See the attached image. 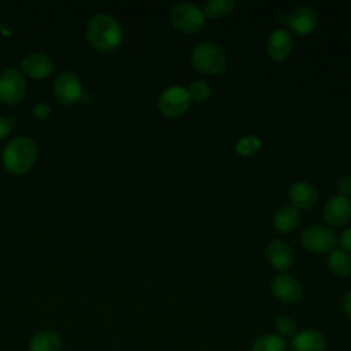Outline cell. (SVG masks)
Here are the masks:
<instances>
[{
  "mask_svg": "<svg viewBox=\"0 0 351 351\" xmlns=\"http://www.w3.org/2000/svg\"><path fill=\"white\" fill-rule=\"evenodd\" d=\"M86 38L96 49L112 51L122 40V30L119 23L112 16L99 14L88 22Z\"/></svg>",
  "mask_w": 351,
  "mask_h": 351,
  "instance_id": "1",
  "label": "cell"
},
{
  "mask_svg": "<svg viewBox=\"0 0 351 351\" xmlns=\"http://www.w3.org/2000/svg\"><path fill=\"white\" fill-rule=\"evenodd\" d=\"M37 148L29 137L12 138L3 151V165L12 174L26 173L34 163Z\"/></svg>",
  "mask_w": 351,
  "mask_h": 351,
  "instance_id": "2",
  "label": "cell"
},
{
  "mask_svg": "<svg viewBox=\"0 0 351 351\" xmlns=\"http://www.w3.org/2000/svg\"><path fill=\"white\" fill-rule=\"evenodd\" d=\"M191 60L195 69L203 74H218L226 67V55L223 49L210 41L199 43L192 49Z\"/></svg>",
  "mask_w": 351,
  "mask_h": 351,
  "instance_id": "3",
  "label": "cell"
},
{
  "mask_svg": "<svg viewBox=\"0 0 351 351\" xmlns=\"http://www.w3.org/2000/svg\"><path fill=\"white\" fill-rule=\"evenodd\" d=\"M170 21L176 29L193 34L204 26V14L196 4L180 3L171 10Z\"/></svg>",
  "mask_w": 351,
  "mask_h": 351,
  "instance_id": "4",
  "label": "cell"
},
{
  "mask_svg": "<svg viewBox=\"0 0 351 351\" xmlns=\"http://www.w3.org/2000/svg\"><path fill=\"white\" fill-rule=\"evenodd\" d=\"M300 241L303 247L311 252L324 254L335 250L337 237L335 232L324 225H311L302 232Z\"/></svg>",
  "mask_w": 351,
  "mask_h": 351,
  "instance_id": "5",
  "label": "cell"
},
{
  "mask_svg": "<svg viewBox=\"0 0 351 351\" xmlns=\"http://www.w3.org/2000/svg\"><path fill=\"white\" fill-rule=\"evenodd\" d=\"M191 99L188 90L180 85H171L166 88L158 100L159 110L169 118H177L182 115L189 107Z\"/></svg>",
  "mask_w": 351,
  "mask_h": 351,
  "instance_id": "6",
  "label": "cell"
},
{
  "mask_svg": "<svg viewBox=\"0 0 351 351\" xmlns=\"http://www.w3.org/2000/svg\"><path fill=\"white\" fill-rule=\"evenodd\" d=\"M25 80L16 69H7L0 74V100L3 103H18L25 93Z\"/></svg>",
  "mask_w": 351,
  "mask_h": 351,
  "instance_id": "7",
  "label": "cell"
},
{
  "mask_svg": "<svg viewBox=\"0 0 351 351\" xmlns=\"http://www.w3.org/2000/svg\"><path fill=\"white\" fill-rule=\"evenodd\" d=\"M52 89L56 99L63 104H73L82 96L81 81L75 74L70 71L59 74L53 81Z\"/></svg>",
  "mask_w": 351,
  "mask_h": 351,
  "instance_id": "8",
  "label": "cell"
},
{
  "mask_svg": "<svg viewBox=\"0 0 351 351\" xmlns=\"http://www.w3.org/2000/svg\"><path fill=\"white\" fill-rule=\"evenodd\" d=\"M273 295L282 303H296L302 295L303 288L300 282L289 274H278L270 284Z\"/></svg>",
  "mask_w": 351,
  "mask_h": 351,
  "instance_id": "9",
  "label": "cell"
},
{
  "mask_svg": "<svg viewBox=\"0 0 351 351\" xmlns=\"http://www.w3.org/2000/svg\"><path fill=\"white\" fill-rule=\"evenodd\" d=\"M324 218L333 226H340L348 222L351 218V199L341 195L329 197L324 208Z\"/></svg>",
  "mask_w": 351,
  "mask_h": 351,
  "instance_id": "10",
  "label": "cell"
},
{
  "mask_svg": "<svg viewBox=\"0 0 351 351\" xmlns=\"http://www.w3.org/2000/svg\"><path fill=\"white\" fill-rule=\"evenodd\" d=\"M288 23L293 33L299 36H307L315 29L318 23V18L315 11L311 7L302 5L292 11V14L289 15Z\"/></svg>",
  "mask_w": 351,
  "mask_h": 351,
  "instance_id": "11",
  "label": "cell"
},
{
  "mask_svg": "<svg viewBox=\"0 0 351 351\" xmlns=\"http://www.w3.org/2000/svg\"><path fill=\"white\" fill-rule=\"evenodd\" d=\"M317 189L311 182L296 181L288 189V199L293 207L307 208L317 200Z\"/></svg>",
  "mask_w": 351,
  "mask_h": 351,
  "instance_id": "12",
  "label": "cell"
},
{
  "mask_svg": "<svg viewBox=\"0 0 351 351\" xmlns=\"http://www.w3.org/2000/svg\"><path fill=\"white\" fill-rule=\"evenodd\" d=\"M21 64L23 71L33 78H45L53 71L52 60L45 53H40V52H33L26 55L22 59Z\"/></svg>",
  "mask_w": 351,
  "mask_h": 351,
  "instance_id": "13",
  "label": "cell"
},
{
  "mask_svg": "<svg viewBox=\"0 0 351 351\" xmlns=\"http://www.w3.org/2000/svg\"><path fill=\"white\" fill-rule=\"evenodd\" d=\"M326 340L324 335L315 329H306L296 333L291 341L292 351H324Z\"/></svg>",
  "mask_w": 351,
  "mask_h": 351,
  "instance_id": "14",
  "label": "cell"
},
{
  "mask_svg": "<svg viewBox=\"0 0 351 351\" xmlns=\"http://www.w3.org/2000/svg\"><path fill=\"white\" fill-rule=\"evenodd\" d=\"M267 53L274 60L285 59L292 49V36L285 29H276L267 40Z\"/></svg>",
  "mask_w": 351,
  "mask_h": 351,
  "instance_id": "15",
  "label": "cell"
},
{
  "mask_svg": "<svg viewBox=\"0 0 351 351\" xmlns=\"http://www.w3.org/2000/svg\"><path fill=\"white\" fill-rule=\"evenodd\" d=\"M267 259L278 271H287L292 265V250L280 239L273 240L267 247Z\"/></svg>",
  "mask_w": 351,
  "mask_h": 351,
  "instance_id": "16",
  "label": "cell"
},
{
  "mask_svg": "<svg viewBox=\"0 0 351 351\" xmlns=\"http://www.w3.org/2000/svg\"><path fill=\"white\" fill-rule=\"evenodd\" d=\"M299 210L292 204H285L277 208L274 214V226L278 232L287 233L293 230L299 223Z\"/></svg>",
  "mask_w": 351,
  "mask_h": 351,
  "instance_id": "17",
  "label": "cell"
},
{
  "mask_svg": "<svg viewBox=\"0 0 351 351\" xmlns=\"http://www.w3.org/2000/svg\"><path fill=\"white\" fill-rule=\"evenodd\" d=\"M60 346V337L51 330L38 332L30 339V351H59Z\"/></svg>",
  "mask_w": 351,
  "mask_h": 351,
  "instance_id": "18",
  "label": "cell"
},
{
  "mask_svg": "<svg viewBox=\"0 0 351 351\" xmlns=\"http://www.w3.org/2000/svg\"><path fill=\"white\" fill-rule=\"evenodd\" d=\"M328 266L337 276H348L351 273V256L344 250H333L328 256Z\"/></svg>",
  "mask_w": 351,
  "mask_h": 351,
  "instance_id": "19",
  "label": "cell"
},
{
  "mask_svg": "<svg viewBox=\"0 0 351 351\" xmlns=\"http://www.w3.org/2000/svg\"><path fill=\"white\" fill-rule=\"evenodd\" d=\"M287 343L282 337L269 333L258 337L252 344V351H285Z\"/></svg>",
  "mask_w": 351,
  "mask_h": 351,
  "instance_id": "20",
  "label": "cell"
},
{
  "mask_svg": "<svg viewBox=\"0 0 351 351\" xmlns=\"http://www.w3.org/2000/svg\"><path fill=\"white\" fill-rule=\"evenodd\" d=\"M234 7L233 0H208L203 5V14L208 18H221L229 14Z\"/></svg>",
  "mask_w": 351,
  "mask_h": 351,
  "instance_id": "21",
  "label": "cell"
},
{
  "mask_svg": "<svg viewBox=\"0 0 351 351\" xmlns=\"http://www.w3.org/2000/svg\"><path fill=\"white\" fill-rule=\"evenodd\" d=\"M186 90H188L189 99H191L192 101H196V103L206 101V100L211 96V88H210V85H208L206 81H202V80H197V81L191 82Z\"/></svg>",
  "mask_w": 351,
  "mask_h": 351,
  "instance_id": "22",
  "label": "cell"
},
{
  "mask_svg": "<svg viewBox=\"0 0 351 351\" xmlns=\"http://www.w3.org/2000/svg\"><path fill=\"white\" fill-rule=\"evenodd\" d=\"M234 148H236L237 154H240L243 156H250L261 148V140L255 136H244V137L239 138Z\"/></svg>",
  "mask_w": 351,
  "mask_h": 351,
  "instance_id": "23",
  "label": "cell"
},
{
  "mask_svg": "<svg viewBox=\"0 0 351 351\" xmlns=\"http://www.w3.org/2000/svg\"><path fill=\"white\" fill-rule=\"evenodd\" d=\"M277 332L285 337H293L298 332V324L291 317H280L276 321Z\"/></svg>",
  "mask_w": 351,
  "mask_h": 351,
  "instance_id": "24",
  "label": "cell"
},
{
  "mask_svg": "<svg viewBox=\"0 0 351 351\" xmlns=\"http://www.w3.org/2000/svg\"><path fill=\"white\" fill-rule=\"evenodd\" d=\"M337 189H339V193L341 196H347L348 197L351 195V176H343L339 180Z\"/></svg>",
  "mask_w": 351,
  "mask_h": 351,
  "instance_id": "25",
  "label": "cell"
},
{
  "mask_svg": "<svg viewBox=\"0 0 351 351\" xmlns=\"http://www.w3.org/2000/svg\"><path fill=\"white\" fill-rule=\"evenodd\" d=\"M340 245L344 251L351 252V228L346 229L340 236Z\"/></svg>",
  "mask_w": 351,
  "mask_h": 351,
  "instance_id": "26",
  "label": "cell"
},
{
  "mask_svg": "<svg viewBox=\"0 0 351 351\" xmlns=\"http://www.w3.org/2000/svg\"><path fill=\"white\" fill-rule=\"evenodd\" d=\"M49 106L48 104H44V103H38L36 107H34V115L38 118V119H44L48 117L49 114Z\"/></svg>",
  "mask_w": 351,
  "mask_h": 351,
  "instance_id": "27",
  "label": "cell"
},
{
  "mask_svg": "<svg viewBox=\"0 0 351 351\" xmlns=\"http://www.w3.org/2000/svg\"><path fill=\"white\" fill-rule=\"evenodd\" d=\"M10 130H11V123H10V121H8L7 118H4V117L0 115V138L5 137V136L10 133Z\"/></svg>",
  "mask_w": 351,
  "mask_h": 351,
  "instance_id": "28",
  "label": "cell"
},
{
  "mask_svg": "<svg viewBox=\"0 0 351 351\" xmlns=\"http://www.w3.org/2000/svg\"><path fill=\"white\" fill-rule=\"evenodd\" d=\"M343 308H344L346 314L351 318V291L347 292L343 298Z\"/></svg>",
  "mask_w": 351,
  "mask_h": 351,
  "instance_id": "29",
  "label": "cell"
}]
</instances>
